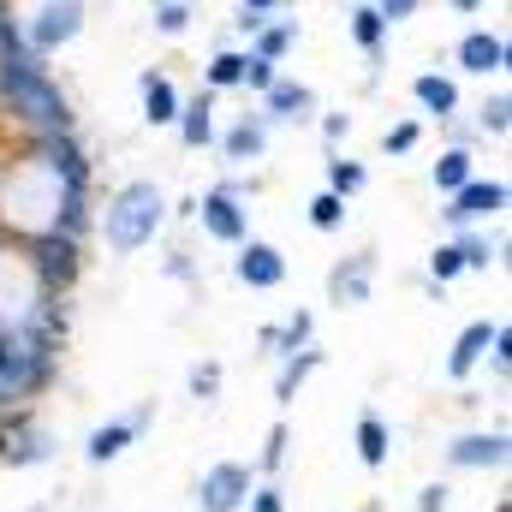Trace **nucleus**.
Masks as SVG:
<instances>
[{
  "instance_id": "1",
  "label": "nucleus",
  "mask_w": 512,
  "mask_h": 512,
  "mask_svg": "<svg viewBox=\"0 0 512 512\" xmlns=\"http://www.w3.org/2000/svg\"><path fill=\"white\" fill-rule=\"evenodd\" d=\"M0 108L30 131H78V114H72V96L60 90V78L48 72V60H36L24 48V36L12 30L0 42Z\"/></svg>"
},
{
  "instance_id": "2",
  "label": "nucleus",
  "mask_w": 512,
  "mask_h": 512,
  "mask_svg": "<svg viewBox=\"0 0 512 512\" xmlns=\"http://www.w3.org/2000/svg\"><path fill=\"white\" fill-rule=\"evenodd\" d=\"M167 215H173V203H167V191L155 179H126L108 197V209L96 215V233H102L108 256H137L155 245V233L167 227Z\"/></svg>"
},
{
  "instance_id": "3",
  "label": "nucleus",
  "mask_w": 512,
  "mask_h": 512,
  "mask_svg": "<svg viewBox=\"0 0 512 512\" xmlns=\"http://www.w3.org/2000/svg\"><path fill=\"white\" fill-rule=\"evenodd\" d=\"M24 268L36 280V298H66L78 286V274H84V239L54 233V227L24 233Z\"/></svg>"
},
{
  "instance_id": "4",
  "label": "nucleus",
  "mask_w": 512,
  "mask_h": 512,
  "mask_svg": "<svg viewBox=\"0 0 512 512\" xmlns=\"http://www.w3.org/2000/svg\"><path fill=\"white\" fill-rule=\"evenodd\" d=\"M18 36L36 60H54L60 48H72L84 36V0H42L30 18H18Z\"/></svg>"
},
{
  "instance_id": "5",
  "label": "nucleus",
  "mask_w": 512,
  "mask_h": 512,
  "mask_svg": "<svg viewBox=\"0 0 512 512\" xmlns=\"http://www.w3.org/2000/svg\"><path fill=\"white\" fill-rule=\"evenodd\" d=\"M54 429L30 411V405H18V411H6L0 417V465H12V471H30V465H48L54 459Z\"/></svg>"
},
{
  "instance_id": "6",
  "label": "nucleus",
  "mask_w": 512,
  "mask_h": 512,
  "mask_svg": "<svg viewBox=\"0 0 512 512\" xmlns=\"http://www.w3.org/2000/svg\"><path fill=\"white\" fill-rule=\"evenodd\" d=\"M512 203L507 179H483V173H471L453 197H447V209H441V221L453 227V233H465V227H489V221H501Z\"/></svg>"
},
{
  "instance_id": "7",
  "label": "nucleus",
  "mask_w": 512,
  "mask_h": 512,
  "mask_svg": "<svg viewBox=\"0 0 512 512\" xmlns=\"http://www.w3.org/2000/svg\"><path fill=\"white\" fill-rule=\"evenodd\" d=\"M256 489V465L245 459H215L197 489H191V507L197 512H245V495Z\"/></svg>"
},
{
  "instance_id": "8",
  "label": "nucleus",
  "mask_w": 512,
  "mask_h": 512,
  "mask_svg": "<svg viewBox=\"0 0 512 512\" xmlns=\"http://www.w3.org/2000/svg\"><path fill=\"white\" fill-rule=\"evenodd\" d=\"M191 221H197L203 239H215V245H245V239H251V203L233 197L227 185H209V191L197 197V215H191Z\"/></svg>"
},
{
  "instance_id": "9",
  "label": "nucleus",
  "mask_w": 512,
  "mask_h": 512,
  "mask_svg": "<svg viewBox=\"0 0 512 512\" xmlns=\"http://www.w3.org/2000/svg\"><path fill=\"white\" fill-rule=\"evenodd\" d=\"M149 417H155V399H143V405H137V411H126V417H108V423H96V429L84 435V459H90V465H114L131 441L149 429Z\"/></svg>"
},
{
  "instance_id": "10",
  "label": "nucleus",
  "mask_w": 512,
  "mask_h": 512,
  "mask_svg": "<svg viewBox=\"0 0 512 512\" xmlns=\"http://www.w3.org/2000/svg\"><path fill=\"white\" fill-rule=\"evenodd\" d=\"M256 102H262L256 114H262L268 126H310V120L322 114L316 90H310V84H298V78H274V84H268Z\"/></svg>"
},
{
  "instance_id": "11",
  "label": "nucleus",
  "mask_w": 512,
  "mask_h": 512,
  "mask_svg": "<svg viewBox=\"0 0 512 512\" xmlns=\"http://www.w3.org/2000/svg\"><path fill=\"white\" fill-rule=\"evenodd\" d=\"M376 298V251H358V256H340L328 268V304L340 310H358Z\"/></svg>"
},
{
  "instance_id": "12",
  "label": "nucleus",
  "mask_w": 512,
  "mask_h": 512,
  "mask_svg": "<svg viewBox=\"0 0 512 512\" xmlns=\"http://www.w3.org/2000/svg\"><path fill=\"white\" fill-rule=\"evenodd\" d=\"M233 274H239V286H251V292H274V286H286V251L280 245H268V239H245V245H233Z\"/></svg>"
},
{
  "instance_id": "13",
  "label": "nucleus",
  "mask_w": 512,
  "mask_h": 512,
  "mask_svg": "<svg viewBox=\"0 0 512 512\" xmlns=\"http://www.w3.org/2000/svg\"><path fill=\"white\" fill-rule=\"evenodd\" d=\"M507 429H471L447 447V471H507Z\"/></svg>"
},
{
  "instance_id": "14",
  "label": "nucleus",
  "mask_w": 512,
  "mask_h": 512,
  "mask_svg": "<svg viewBox=\"0 0 512 512\" xmlns=\"http://www.w3.org/2000/svg\"><path fill=\"white\" fill-rule=\"evenodd\" d=\"M453 60H459V72H471V78H507L512 48H507L501 30H465L459 48H453Z\"/></svg>"
},
{
  "instance_id": "15",
  "label": "nucleus",
  "mask_w": 512,
  "mask_h": 512,
  "mask_svg": "<svg viewBox=\"0 0 512 512\" xmlns=\"http://www.w3.org/2000/svg\"><path fill=\"white\" fill-rule=\"evenodd\" d=\"M411 102H417V114L435 120V126L459 120V84H453L447 72H417V78H411Z\"/></svg>"
},
{
  "instance_id": "16",
  "label": "nucleus",
  "mask_w": 512,
  "mask_h": 512,
  "mask_svg": "<svg viewBox=\"0 0 512 512\" xmlns=\"http://www.w3.org/2000/svg\"><path fill=\"white\" fill-rule=\"evenodd\" d=\"M268 120L262 114H245V120H233L227 131H215V143H221V155L233 161V167H251V161H262L268 155Z\"/></svg>"
},
{
  "instance_id": "17",
  "label": "nucleus",
  "mask_w": 512,
  "mask_h": 512,
  "mask_svg": "<svg viewBox=\"0 0 512 512\" xmlns=\"http://www.w3.org/2000/svg\"><path fill=\"white\" fill-rule=\"evenodd\" d=\"M489 340H495V322H465L459 340H453V352H447V382H471L483 370Z\"/></svg>"
},
{
  "instance_id": "18",
  "label": "nucleus",
  "mask_w": 512,
  "mask_h": 512,
  "mask_svg": "<svg viewBox=\"0 0 512 512\" xmlns=\"http://www.w3.org/2000/svg\"><path fill=\"white\" fill-rule=\"evenodd\" d=\"M173 131H179V143L197 155V149H209L215 143V90H197L191 102H179V120H173Z\"/></svg>"
},
{
  "instance_id": "19",
  "label": "nucleus",
  "mask_w": 512,
  "mask_h": 512,
  "mask_svg": "<svg viewBox=\"0 0 512 512\" xmlns=\"http://www.w3.org/2000/svg\"><path fill=\"white\" fill-rule=\"evenodd\" d=\"M137 96H143V126H173V120H179V102H185V96H179V84H173L167 72L149 66V72L137 78Z\"/></svg>"
},
{
  "instance_id": "20",
  "label": "nucleus",
  "mask_w": 512,
  "mask_h": 512,
  "mask_svg": "<svg viewBox=\"0 0 512 512\" xmlns=\"http://www.w3.org/2000/svg\"><path fill=\"white\" fill-rule=\"evenodd\" d=\"M352 447H358V465H364V471H382L387 459H393V423H387L382 411H358Z\"/></svg>"
},
{
  "instance_id": "21",
  "label": "nucleus",
  "mask_w": 512,
  "mask_h": 512,
  "mask_svg": "<svg viewBox=\"0 0 512 512\" xmlns=\"http://www.w3.org/2000/svg\"><path fill=\"white\" fill-rule=\"evenodd\" d=\"M328 364V352L322 346H304V352H292V358H280V376H274V405H280V417L292 411V399H298V387L310 382L316 370Z\"/></svg>"
},
{
  "instance_id": "22",
  "label": "nucleus",
  "mask_w": 512,
  "mask_h": 512,
  "mask_svg": "<svg viewBox=\"0 0 512 512\" xmlns=\"http://www.w3.org/2000/svg\"><path fill=\"white\" fill-rule=\"evenodd\" d=\"M346 36H352L370 60H382V48H387V36H393V30H387V18L370 6V0H352V12H346Z\"/></svg>"
},
{
  "instance_id": "23",
  "label": "nucleus",
  "mask_w": 512,
  "mask_h": 512,
  "mask_svg": "<svg viewBox=\"0 0 512 512\" xmlns=\"http://www.w3.org/2000/svg\"><path fill=\"white\" fill-rule=\"evenodd\" d=\"M471 173H477V149H453V143H447V149L429 161V185H435L441 197H453Z\"/></svg>"
},
{
  "instance_id": "24",
  "label": "nucleus",
  "mask_w": 512,
  "mask_h": 512,
  "mask_svg": "<svg viewBox=\"0 0 512 512\" xmlns=\"http://www.w3.org/2000/svg\"><path fill=\"white\" fill-rule=\"evenodd\" d=\"M298 36H304V24H298V18H268V24L251 36V54H256V60H274V66H280V60L298 48Z\"/></svg>"
},
{
  "instance_id": "25",
  "label": "nucleus",
  "mask_w": 512,
  "mask_h": 512,
  "mask_svg": "<svg viewBox=\"0 0 512 512\" xmlns=\"http://www.w3.org/2000/svg\"><path fill=\"white\" fill-rule=\"evenodd\" d=\"M286 459H292V423H286V417H274V423H268V435H262V453H256V477H274V483H280Z\"/></svg>"
},
{
  "instance_id": "26",
  "label": "nucleus",
  "mask_w": 512,
  "mask_h": 512,
  "mask_svg": "<svg viewBox=\"0 0 512 512\" xmlns=\"http://www.w3.org/2000/svg\"><path fill=\"white\" fill-rule=\"evenodd\" d=\"M304 346H316V310H292L286 322H274V358H292Z\"/></svg>"
},
{
  "instance_id": "27",
  "label": "nucleus",
  "mask_w": 512,
  "mask_h": 512,
  "mask_svg": "<svg viewBox=\"0 0 512 512\" xmlns=\"http://www.w3.org/2000/svg\"><path fill=\"white\" fill-rule=\"evenodd\" d=\"M453 245H459V262H465V274H489V268L501 262V239H489V233H477V227L453 233Z\"/></svg>"
},
{
  "instance_id": "28",
  "label": "nucleus",
  "mask_w": 512,
  "mask_h": 512,
  "mask_svg": "<svg viewBox=\"0 0 512 512\" xmlns=\"http://www.w3.org/2000/svg\"><path fill=\"white\" fill-rule=\"evenodd\" d=\"M245 84V48H221V54H209V66H203V90H239Z\"/></svg>"
},
{
  "instance_id": "29",
  "label": "nucleus",
  "mask_w": 512,
  "mask_h": 512,
  "mask_svg": "<svg viewBox=\"0 0 512 512\" xmlns=\"http://www.w3.org/2000/svg\"><path fill=\"white\" fill-rule=\"evenodd\" d=\"M364 185H370V167H364V161H352V155H340V149H328V191L352 203Z\"/></svg>"
},
{
  "instance_id": "30",
  "label": "nucleus",
  "mask_w": 512,
  "mask_h": 512,
  "mask_svg": "<svg viewBox=\"0 0 512 512\" xmlns=\"http://www.w3.org/2000/svg\"><path fill=\"white\" fill-rule=\"evenodd\" d=\"M477 137H507L512 131V96H507V84H495V96H483V108H477Z\"/></svg>"
},
{
  "instance_id": "31",
  "label": "nucleus",
  "mask_w": 512,
  "mask_h": 512,
  "mask_svg": "<svg viewBox=\"0 0 512 512\" xmlns=\"http://www.w3.org/2000/svg\"><path fill=\"white\" fill-rule=\"evenodd\" d=\"M185 387H191V399H197V405H215V399H221V387H227V370H221V358H203V364H191Z\"/></svg>"
},
{
  "instance_id": "32",
  "label": "nucleus",
  "mask_w": 512,
  "mask_h": 512,
  "mask_svg": "<svg viewBox=\"0 0 512 512\" xmlns=\"http://www.w3.org/2000/svg\"><path fill=\"white\" fill-rule=\"evenodd\" d=\"M310 227H316V233H340V227H346V197L316 191V197H310Z\"/></svg>"
},
{
  "instance_id": "33",
  "label": "nucleus",
  "mask_w": 512,
  "mask_h": 512,
  "mask_svg": "<svg viewBox=\"0 0 512 512\" xmlns=\"http://www.w3.org/2000/svg\"><path fill=\"white\" fill-rule=\"evenodd\" d=\"M191 18H197L191 0H161V6H155V36H185Z\"/></svg>"
},
{
  "instance_id": "34",
  "label": "nucleus",
  "mask_w": 512,
  "mask_h": 512,
  "mask_svg": "<svg viewBox=\"0 0 512 512\" xmlns=\"http://www.w3.org/2000/svg\"><path fill=\"white\" fill-rule=\"evenodd\" d=\"M459 274H465V262H459V245H453V239H441V245L429 251V280H435V286H453Z\"/></svg>"
},
{
  "instance_id": "35",
  "label": "nucleus",
  "mask_w": 512,
  "mask_h": 512,
  "mask_svg": "<svg viewBox=\"0 0 512 512\" xmlns=\"http://www.w3.org/2000/svg\"><path fill=\"white\" fill-rule=\"evenodd\" d=\"M417 143H423V120H393L382 131V155H411Z\"/></svg>"
},
{
  "instance_id": "36",
  "label": "nucleus",
  "mask_w": 512,
  "mask_h": 512,
  "mask_svg": "<svg viewBox=\"0 0 512 512\" xmlns=\"http://www.w3.org/2000/svg\"><path fill=\"white\" fill-rule=\"evenodd\" d=\"M483 364H489V376H495V382H507V376H512V334H507V322H495V340H489Z\"/></svg>"
},
{
  "instance_id": "37",
  "label": "nucleus",
  "mask_w": 512,
  "mask_h": 512,
  "mask_svg": "<svg viewBox=\"0 0 512 512\" xmlns=\"http://www.w3.org/2000/svg\"><path fill=\"white\" fill-rule=\"evenodd\" d=\"M245 512H286V489L274 477H256V489L245 495Z\"/></svg>"
},
{
  "instance_id": "38",
  "label": "nucleus",
  "mask_w": 512,
  "mask_h": 512,
  "mask_svg": "<svg viewBox=\"0 0 512 512\" xmlns=\"http://www.w3.org/2000/svg\"><path fill=\"white\" fill-rule=\"evenodd\" d=\"M274 78H280V66H274V60H256L251 48H245V84H239V90H251V96H262V90H268Z\"/></svg>"
},
{
  "instance_id": "39",
  "label": "nucleus",
  "mask_w": 512,
  "mask_h": 512,
  "mask_svg": "<svg viewBox=\"0 0 512 512\" xmlns=\"http://www.w3.org/2000/svg\"><path fill=\"white\" fill-rule=\"evenodd\" d=\"M370 6H376V12H382V18H387V30H393V24H411V18H417V6H423V0H370Z\"/></svg>"
},
{
  "instance_id": "40",
  "label": "nucleus",
  "mask_w": 512,
  "mask_h": 512,
  "mask_svg": "<svg viewBox=\"0 0 512 512\" xmlns=\"http://www.w3.org/2000/svg\"><path fill=\"white\" fill-rule=\"evenodd\" d=\"M316 126L328 137V149H340V143L352 137V114H316Z\"/></svg>"
},
{
  "instance_id": "41",
  "label": "nucleus",
  "mask_w": 512,
  "mask_h": 512,
  "mask_svg": "<svg viewBox=\"0 0 512 512\" xmlns=\"http://www.w3.org/2000/svg\"><path fill=\"white\" fill-rule=\"evenodd\" d=\"M447 501H453V489H447V483H429V489H417V512H447Z\"/></svg>"
},
{
  "instance_id": "42",
  "label": "nucleus",
  "mask_w": 512,
  "mask_h": 512,
  "mask_svg": "<svg viewBox=\"0 0 512 512\" xmlns=\"http://www.w3.org/2000/svg\"><path fill=\"white\" fill-rule=\"evenodd\" d=\"M447 143H453V149H471V143H477V126H465V120H447Z\"/></svg>"
},
{
  "instance_id": "43",
  "label": "nucleus",
  "mask_w": 512,
  "mask_h": 512,
  "mask_svg": "<svg viewBox=\"0 0 512 512\" xmlns=\"http://www.w3.org/2000/svg\"><path fill=\"white\" fill-rule=\"evenodd\" d=\"M286 0H239V12H256V18H274Z\"/></svg>"
},
{
  "instance_id": "44",
  "label": "nucleus",
  "mask_w": 512,
  "mask_h": 512,
  "mask_svg": "<svg viewBox=\"0 0 512 512\" xmlns=\"http://www.w3.org/2000/svg\"><path fill=\"white\" fill-rule=\"evenodd\" d=\"M167 274H173V280H191V262H185V251L167 256Z\"/></svg>"
},
{
  "instance_id": "45",
  "label": "nucleus",
  "mask_w": 512,
  "mask_h": 512,
  "mask_svg": "<svg viewBox=\"0 0 512 512\" xmlns=\"http://www.w3.org/2000/svg\"><path fill=\"white\" fill-rule=\"evenodd\" d=\"M447 6H453V12H465V18H471V12H483V6H489V0H447Z\"/></svg>"
},
{
  "instance_id": "46",
  "label": "nucleus",
  "mask_w": 512,
  "mask_h": 512,
  "mask_svg": "<svg viewBox=\"0 0 512 512\" xmlns=\"http://www.w3.org/2000/svg\"><path fill=\"white\" fill-rule=\"evenodd\" d=\"M149 6H161V0H149Z\"/></svg>"
}]
</instances>
